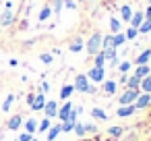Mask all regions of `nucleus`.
Returning <instances> with one entry per match:
<instances>
[{
  "label": "nucleus",
  "mask_w": 151,
  "mask_h": 141,
  "mask_svg": "<svg viewBox=\"0 0 151 141\" xmlns=\"http://www.w3.org/2000/svg\"><path fill=\"white\" fill-rule=\"evenodd\" d=\"M77 91H83V93H87V91H93V87L89 85V79H87V75H79L77 79H75V85H73Z\"/></svg>",
  "instance_id": "nucleus-1"
},
{
  "label": "nucleus",
  "mask_w": 151,
  "mask_h": 141,
  "mask_svg": "<svg viewBox=\"0 0 151 141\" xmlns=\"http://www.w3.org/2000/svg\"><path fill=\"white\" fill-rule=\"evenodd\" d=\"M99 48H101V35L95 33V35H91V40L87 42V52H89V54H97Z\"/></svg>",
  "instance_id": "nucleus-2"
},
{
  "label": "nucleus",
  "mask_w": 151,
  "mask_h": 141,
  "mask_svg": "<svg viewBox=\"0 0 151 141\" xmlns=\"http://www.w3.org/2000/svg\"><path fill=\"white\" fill-rule=\"evenodd\" d=\"M137 95H139L137 89H128V91H124V93L120 95V106H130V104L137 100Z\"/></svg>",
  "instance_id": "nucleus-3"
},
{
  "label": "nucleus",
  "mask_w": 151,
  "mask_h": 141,
  "mask_svg": "<svg viewBox=\"0 0 151 141\" xmlns=\"http://www.w3.org/2000/svg\"><path fill=\"white\" fill-rule=\"evenodd\" d=\"M87 79H91V81H95V83L104 81V69H101V67H93V69H89Z\"/></svg>",
  "instance_id": "nucleus-4"
},
{
  "label": "nucleus",
  "mask_w": 151,
  "mask_h": 141,
  "mask_svg": "<svg viewBox=\"0 0 151 141\" xmlns=\"http://www.w3.org/2000/svg\"><path fill=\"white\" fill-rule=\"evenodd\" d=\"M149 102H151V95H149V93L137 95V100H134V108H147V106H149Z\"/></svg>",
  "instance_id": "nucleus-5"
},
{
  "label": "nucleus",
  "mask_w": 151,
  "mask_h": 141,
  "mask_svg": "<svg viewBox=\"0 0 151 141\" xmlns=\"http://www.w3.org/2000/svg\"><path fill=\"white\" fill-rule=\"evenodd\" d=\"M44 110H46V116H48V118H54V116L58 114V106H56V102H46Z\"/></svg>",
  "instance_id": "nucleus-6"
},
{
  "label": "nucleus",
  "mask_w": 151,
  "mask_h": 141,
  "mask_svg": "<svg viewBox=\"0 0 151 141\" xmlns=\"http://www.w3.org/2000/svg\"><path fill=\"white\" fill-rule=\"evenodd\" d=\"M44 106H46V98H44V93L35 95L33 102H31V108H33V110H44Z\"/></svg>",
  "instance_id": "nucleus-7"
},
{
  "label": "nucleus",
  "mask_w": 151,
  "mask_h": 141,
  "mask_svg": "<svg viewBox=\"0 0 151 141\" xmlns=\"http://www.w3.org/2000/svg\"><path fill=\"white\" fill-rule=\"evenodd\" d=\"M70 112H73V104H70V102H66V104H64V106L58 110V116H60V120H66Z\"/></svg>",
  "instance_id": "nucleus-8"
},
{
  "label": "nucleus",
  "mask_w": 151,
  "mask_h": 141,
  "mask_svg": "<svg viewBox=\"0 0 151 141\" xmlns=\"http://www.w3.org/2000/svg\"><path fill=\"white\" fill-rule=\"evenodd\" d=\"M134 110H137V108H134L132 104H130V106H120V108H118V116H120V118H126V116H130Z\"/></svg>",
  "instance_id": "nucleus-9"
},
{
  "label": "nucleus",
  "mask_w": 151,
  "mask_h": 141,
  "mask_svg": "<svg viewBox=\"0 0 151 141\" xmlns=\"http://www.w3.org/2000/svg\"><path fill=\"white\" fill-rule=\"evenodd\" d=\"M130 25H132L134 29H139V27L143 25V13H134V15L130 17Z\"/></svg>",
  "instance_id": "nucleus-10"
},
{
  "label": "nucleus",
  "mask_w": 151,
  "mask_h": 141,
  "mask_svg": "<svg viewBox=\"0 0 151 141\" xmlns=\"http://www.w3.org/2000/svg\"><path fill=\"white\" fill-rule=\"evenodd\" d=\"M11 23H13V13H11V11H4L2 15H0V25L6 27V25H11Z\"/></svg>",
  "instance_id": "nucleus-11"
},
{
  "label": "nucleus",
  "mask_w": 151,
  "mask_h": 141,
  "mask_svg": "<svg viewBox=\"0 0 151 141\" xmlns=\"http://www.w3.org/2000/svg\"><path fill=\"white\" fill-rule=\"evenodd\" d=\"M60 133H62V127H60V124H56V127H52V129L48 131V141H54V139H56V137H58Z\"/></svg>",
  "instance_id": "nucleus-12"
},
{
  "label": "nucleus",
  "mask_w": 151,
  "mask_h": 141,
  "mask_svg": "<svg viewBox=\"0 0 151 141\" xmlns=\"http://www.w3.org/2000/svg\"><path fill=\"white\" fill-rule=\"evenodd\" d=\"M149 75V67L147 64H139V69H137V73H134V77H139V79H143V77H147Z\"/></svg>",
  "instance_id": "nucleus-13"
},
{
  "label": "nucleus",
  "mask_w": 151,
  "mask_h": 141,
  "mask_svg": "<svg viewBox=\"0 0 151 141\" xmlns=\"http://www.w3.org/2000/svg\"><path fill=\"white\" fill-rule=\"evenodd\" d=\"M19 127H21V116L17 114V116H13V118L9 120V129H11V131H17Z\"/></svg>",
  "instance_id": "nucleus-14"
},
{
  "label": "nucleus",
  "mask_w": 151,
  "mask_h": 141,
  "mask_svg": "<svg viewBox=\"0 0 151 141\" xmlns=\"http://www.w3.org/2000/svg\"><path fill=\"white\" fill-rule=\"evenodd\" d=\"M141 87L145 89V93H151V75H147V77L141 79Z\"/></svg>",
  "instance_id": "nucleus-15"
},
{
  "label": "nucleus",
  "mask_w": 151,
  "mask_h": 141,
  "mask_svg": "<svg viewBox=\"0 0 151 141\" xmlns=\"http://www.w3.org/2000/svg\"><path fill=\"white\" fill-rule=\"evenodd\" d=\"M126 83H128V89H137V91H139L141 79H139V77H130V79H126Z\"/></svg>",
  "instance_id": "nucleus-16"
},
{
  "label": "nucleus",
  "mask_w": 151,
  "mask_h": 141,
  "mask_svg": "<svg viewBox=\"0 0 151 141\" xmlns=\"http://www.w3.org/2000/svg\"><path fill=\"white\" fill-rule=\"evenodd\" d=\"M35 129H37V122H35L33 118H29V120L25 122V133H31V135H33V131H35Z\"/></svg>",
  "instance_id": "nucleus-17"
},
{
  "label": "nucleus",
  "mask_w": 151,
  "mask_h": 141,
  "mask_svg": "<svg viewBox=\"0 0 151 141\" xmlns=\"http://www.w3.org/2000/svg\"><path fill=\"white\" fill-rule=\"evenodd\" d=\"M149 58H151V52H149V50H145V52H141V54H139L137 62H139V64H145V62H147Z\"/></svg>",
  "instance_id": "nucleus-18"
},
{
  "label": "nucleus",
  "mask_w": 151,
  "mask_h": 141,
  "mask_svg": "<svg viewBox=\"0 0 151 141\" xmlns=\"http://www.w3.org/2000/svg\"><path fill=\"white\" fill-rule=\"evenodd\" d=\"M104 91H106L108 95H112V93L116 91V83H114V81H106V85H104Z\"/></svg>",
  "instance_id": "nucleus-19"
},
{
  "label": "nucleus",
  "mask_w": 151,
  "mask_h": 141,
  "mask_svg": "<svg viewBox=\"0 0 151 141\" xmlns=\"http://www.w3.org/2000/svg\"><path fill=\"white\" fill-rule=\"evenodd\" d=\"M91 114H93L95 118H99V120H106V118H108V114H106L101 108H93V110H91Z\"/></svg>",
  "instance_id": "nucleus-20"
},
{
  "label": "nucleus",
  "mask_w": 151,
  "mask_h": 141,
  "mask_svg": "<svg viewBox=\"0 0 151 141\" xmlns=\"http://www.w3.org/2000/svg\"><path fill=\"white\" fill-rule=\"evenodd\" d=\"M73 89H75L73 85H64V87H62V91H60V98H62V100H66V98L73 93Z\"/></svg>",
  "instance_id": "nucleus-21"
},
{
  "label": "nucleus",
  "mask_w": 151,
  "mask_h": 141,
  "mask_svg": "<svg viewBox=\"0 0 151 141\" xmlns=\"http://www.w3.org/2000/svg\"><path fill=\"white\" fill-rule=\"evenodd\" d=\"M13 100H15V95H13V93H11V95H6V100H4V104H2V110H4V112H9V110H11Z\"/></svg>",
  "instance_id": "nucleus-22"
},
{
  "label": "nucleus",
  "mask_w": 151,
  "mask_h": 141,
  "mask_svg": "<svg viewBox=\"0 0 151 141\" xmlns=\"http://www.w3.org/2000/svg\"><path fill=\"white\" fill-rule=\"evenodd\" d=\"M122 21H130V17H132V13H130V9L128 7H122Z\"/></svg>",
  "instance_id": "nucleus-23"
},
{
  "label": "nucleus",
  "mask_w": 151,
  "mask_h": 141,
  "mask_svg": "<svg viewBox=\"0 0 151 141\" xmlns=\"http://www.w3.org/2000/svg\"><path fill=\"white\" fill-rule=\"evenodd\" d=\"M75 124H77V122H73V120H64V124H60V127H62V131L70 133V131L75 129Z\"/></svg>",
  "instance_id": "nucleus-24"
},
{
  "label": "nucleus",
  "mask_w": 151,
  "mask_h": 141,
  "mask_svg": "<svg viewBox=\"0 0 151 141\" xmlns=\"http://www.w3.org/2000/svg\"><path fill=\"white\" fill-rule=\"evenodd\" d=\"M104 62H106L104 54H101V52H97V56H95V67H101V69H104Z\"/></svg>",
  "instance_id": "nucleus-25"
},
{
  "label": "nucleus",
  "mask_w": 151,
  "mask_h": 141,
  "mask_svg": "<svg viewBox=\"0 0 151 141\" xmlns=\"http://www.w3.org/2000/svg\"><path fill=\"white\" fill-rule=\"evenodd\" d=\"M50 13H52V11H50L48 7H46V9H42V13H40V21H46V19L50 17Z\"/></svg>",
  "instance_id": "nucleus-26"
},
{
  "label": "nucleus",
  "mask_w": 151,
  "mask_h": 141,
  "mask_svg": "<svg viewBox=\"0 0 151 141\" xmlns=\"http://www.w3.org/2000/svg\"><path fill=\"white\" fill-rule=\"evenodd\" d=\"M137 31H139V29H134V27H130V29L126 31V35H124V38H126V40H134V38H137Z\"/></svg>",
  "instance_id": "nucleus-27"
},
{
  "label": "nucleus",
  "mask_w": 151,
  "mask_h": 141,
  "mask_svg": "<svg viewBox=\"0 0 151 141\" xmlns=\"http://www.w3.org/2000/svg\"><path fill=\"white\" fill-rule=\"evenodd\" d=\"M75 133L79 135V137H83L87 131H85V124H75Z\"/></svg>",
  "instance_id": "nucleus-28"
},
{
  "label": "nucleus",
  "mask_w": 151,
  "mask_h": 141,
  "mask_svg": "<svg viewBox=\"0 0 151 141\" xmlns=\"http://www.w3.org/2000/svg\"><path fill=\"white\" fill-rule=\"evenodd\" d=\"M124 42H126V38H124L122 33H120V35H114V44H116V46H122Z\"/></svg>",
  "instance_id": "nucleus-29"
},
{
  "label": "nucleus",
  "mask_w": 151,
  "mask_h": 141,
  "mask_svg": "<svg viewBox=\"0 0 151 141\" xmlns=\"http://www.w3.org/2000/svg\"><path fill=\"white\" fill-rule=\"evenodd\" d=\"M81 46H83V42H81V40H75V44H70V50H73V52H79Z\"/></svg>",
  "instance_id": "nucleus-30"
},
{
  "label": "nucleus",
  "mask_w": 151,
  "mask_h": 141,
  "mask_svg": "<svg viewBox=\"0 0 151 141\" xmlns=\"http://www.w3.org/2000/svg\"><path fill=\"white\" fill-rule=\"evenodd\" d=\"M48 129H50V118H44L40 122V131H48Z\"/></svg>",
  "instance_id": "nucleus-31"
},
{
  "label": "nucleus",
  "mask_w": 151,
  "mask_h": 141,
  "mask_svg": "<svg viewBox=\"0 0 151 141\" xmlns=\"http://www.w3.org/2000/svg\"><path fill=\"white\" fill-rule=\"evenodd\" d=\"M110 27H112V31H118V29H120V21H118V19H112V21H110Z\"/></svg>",
  "instance_id": "nucleus-32"
},
{
  "label": "nucleus",
  "mask_w": 151,
  "mask_h": 141,
  "mask_svg": "<svg viewBox=\"0 0 151 141\" xmlns=\"http://www.w3.org/2000/svg\"><path fill=\"white\" fill-rule=\"evenodd\" d=\"M141 31H143V33H147V31H151V19H149V21H145V23L141 25Z\"/></svg>",
  "instance_id": "nucleus-33"
},
{
  "label": "nucleus",
  "mask_w": 151,
  "mask_h": 141,
  "mask_svg": "<svg viewBox=\"0 0 151 141\" xmlns=\"http://www.w3.org/2000/svg\"><path fill=\"white\" fill-rule=\"evenodd\" d=\"M128 69H130V62H122V64L118 67V71H120V73H126Z\"/></svg>",
  "instance_id": "nucleus-34"
},
{
  "label": "nucleus",
  "mask_w": 151,
  "mask_h": 141,
  "mask_svg": "<svg viewBox=\"0 0 151 141\" xmlns=\"http://www.w3.org/2000/svg\"><path fill=\"white\" fill-rule=\"evenodd\" d=\"M120 133H122V129H120V127H112V129H110V135H114V137H118Z\"/></svg>",
  "instance_id": "nucleus-35"
},
{
  "label": "nucleus",
  "mask_w": 151,
  "mask_h": 141,
  "mask_svg": "<svg viewBox=\"0 0 151 141\" xmlns=\"http://www.w3.org/2000/svg\"><path fill=\"white\" fill-rule=\"evenodd\" d=\"M19 141H31V133H23V135H19Z\"/></svg>",
  "instance_id": "nucleus-36"
},
{
  "label": "nucleus",
  "mask_w": 151,
  "mask_h": 141,
  "mask_svg": "<svg viewBox=\"0 0 151 141\" xmlns=\"http://www.w3.org/2000/svg\"><path fill=\"white\" fill-rule=\"evenodd\" d=\"M42 60H44L46 64H50V62H52V54H42Z\"/></svg>",
  "instance_id": "nucleus-37"
},
{
  "label": "nucleus",
  "mask_w": 151,
  "mask_h": 141,
  "mask_svg": "<svg viewBox=\"0 0 151 141\" xmlns=\"http://www.w3.org/2000/svg\"><path fill=\"white\" fill-rule=\"evenodd\" d=\"M62 2H64L66 7H70V9H75V2H73V0H62Z\"/></svg>",
  "instance_id": "nucleus-38"
},
{
  "label": "nucleus",
  "mask_w": 151,
  "mask_h": 141,
  "mask_svg": "<svg viewBox=\"0 0 151 141\" xmlns=\"http://www.w3.org/2000/svg\"><path fill=\"white\" fill-rule=\"evenodd\" d=\"M85 131H91V133H93V131H95V124H85Z\"/></svg>",
  "instance_id": "nucleus-39"
},
{
  "label": "nucleus",
  "mask_w": 151,
  "mask_h": 141,
  "mask_svg": "<svg viewBox=\"0 0 151 141\" xmlns=\"http://www.w3.org/2000/svg\"><path fill=\"white\" fill-rule=\"evenodd\" d=\"M147 19H151V7H149V11H147Z\"/></svg>",
  "instance_id": "nucleus-40"
},
{
  "label": "nucleus",
  "mask_w": 151,
  "mask_h": 141,
  "mask_svg": "<svg viewBox=\"0 0 151 141\" xmlns=\"http://www.w3.org/2000/svg\"><path fill=\"white\" fill-rule=\"evenodd\" d=\"M149 4H151V0H149Z\"/></svg>",
  "instance_id": "nucleus-41"
},
{
  "label": "nucleus",
  "mask_w": 151,
  "mask_h": 141,
  "mask_svg": "<svg viewBox=\"0 0 151 141\" xmlns=\"http://www.w3.org/2000/svg\"><path fill=\"white\" fill-rule=\"evenodd\" d=\"M31 141H35V139H31Z\"/></svg>",
  "instance_id": "nucleus-42"
},
{
  "label": "nucleus",
  "mask_w": 151,
  "mask_h": 141,
  "mask_svg": "<svg viewBox=\"0 0 151 141\" xmlns=\"http://www.w3.org/2000/svg\"><path fill=\"white\" fill-rule=\"evenodd\" d=\"M17 141H19V139H17Z\"/></svg>",
  "instance_id": "nucleus-43"
}]
</instances>
